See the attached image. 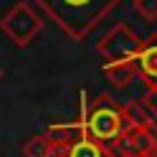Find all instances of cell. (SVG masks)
Masks as SVG:
<instances>
[{
	"mask_svg": "<svg viewBox=\"0 0 157 157\" xmlns=\"http://www.w3.org/2000/svg\"><path fill=\"white\" fill-rule=\"evenodd\" d=\"M69 39L83 42L123 0H32Z\"/></svg>",
	"mask_w": 157,
	"mask_h": 157,
	"instance_id": "cell-1",
	"label": "cell"
},
{
	"mask_svg": "<svg viewBox=\"0 0 157 157\" xmlns=\"http://www.w3.org/2000/svg\"><path fill=\"white\" fill-rule=\"evenodd\" d=\"M86 137L96 140L98 145H105L108 150L118 142V137L125 132V118L123 105L110 93H98L91 103L81 93V115H78Z\"/></svg>",
	"mask_w": 157,
	"mask_h": 157,
	"instance_id": "cell-2",
	"label": "cell"
},
{
	"mask_svg": "<svg viewBox=\"0 0 157 157\" xmlns=\"http://www.w3.org/2000/svg\"><path fill=\"white\" fill-rule=\"evenodd\" d=\"M44 27V20L42 15L27 2V0H20L15 2L0 20V32L15 44V47H27Z\"/></svg>",
	"mask_w": 157,
	"mask_h": 157,
	"instance_id": "cell-3",
	"label": "cell"
},
{
	"mask_svg": "<svg viewBox=\"0 0 157 157\" xmlns=\"http://www.w3.org/2000/svg\"><path fill=\"white\" fill-rule=\"evenodd\" d=\"M140 47H142V39H140L125 22H115V25L96 42V52L103 56L105 64L135 61Z\"/></svg>",
	"mask_w": 157,
	"mask_h": 157,
	"instance_id": "cell-4",
	"label": "cell"
},
{
	"mask_svg": "<svg viewBox=\"0 0 157 157\" xmlns=\"http://www.w3.org/2000/svg\"><path fill=\"white\" fill-rule=\"evenodd\" d=\"M110 152L128 157H157V123L150 128H128Z\"/></svg>",
	"mask_w": 157,
	"mask_h": 157,
	"instance_id": "cell-5",
	"label": "cell"
},
{
	"mask_svg": "<svg viewBox=\"0 0 157 157\" xmlns=\"http://www.w3.org/2000/svg\"><path fill=\"white\" fill-rule=\"evenodd\" d=\"M135 71L147 88H157V32L142 39V47L135 56Z\"/></svg>",
	"mask_w": 157,
	"mask_h": 157,
	"instance_id": "cell-6",
	"label": "cell"
},
{
	"mask_svg": "<svg viewBox=\"0 0 157 157\" xmlns=\"http://www.w3.org/2000/svg\"><path fill=\"white\" fill-rule=\"evenodd\" d=\"M44 137L49 140L52 147H71L76 140L86 137V132H83L81 120L76 118V120H71V123H52V125L47 128Z\"/></svg>",
	"mask_w": 157,
	"mask_h": 157,
	"instance_id": "cell-7",
	"label": "cell"
},
{
	"mask_svg": "<svg viewBox=\"0 0 157 157\" xmlns=\"http://www.w3.org/2000/svg\"><path fill=\"white\" fill-rule=\"evenodd\" d=\"M103 74L105 78L115 86V88H125L132 83V78H137L135 64L132 61H115V64H103Z\"/></svg>",
	"mask_w": 157,
	"mask_h": 157,
	"instance_id": "cell-8",
	"label": "cell"
},
{
	"mask_svg": "<svg viewBox=\"0 0 157 157\" xmlns=\"http://www.w3.org/2000/svg\"><path fill=\"white\" fill-rule=\"evenodd\" d=\"M66 157H113V152L91 137H81L71 147H66Z\"/></svg>",
	"mask_w": 157,
	"mask_h": 157,
	"instance_id": "cell-9",
	"label": "cell"
},
{
	"mask_svg": "<svg viewBox=\"0 0 157 157\" xmlns=\"http://www.w3.org/2000/svg\"><path fill=\"white\" fill-rule=\"evenodd\" d=\"M123 118H125V130H128V128H150L152 123H157V120H152L150 113L140 105V101L125 103V105H123Z\"/></svg>",
	"mask_w": 157,
	"mask_h": 157,
	"instance_id": "cell-10",
	"label": "cell"
},
{
	"mask_svg": "<svg viewBox=\"0 0 157 157\" xmlns=\"http://www.w3.org/2000/svg\"><path fill=\"white\" fill-rule=\"evenodd\" d=\"M49 155H52V145L44 135H32L22 145V157H49Z\"/></svg>",
	"mask_w": 157,
	"mask_h": 157,
	"instance_id": "cell-11",
	"label": "cell"
},
{
	"mask_svg": "<svg viewBox=\"0 0 157 157\" xmlns=\"http://www.w3.org/2000/svg\"><path fill=\"white\" fill-rule=\"evenodd\" d=\"M132 7L145 22L157 20V0H132Z\"/></svg>",
	"mask_w": 157,
	"mask_h": 157,
	"instance_id": "cell-12",
	"label": "cell"
},
{
	"mask_svg": "<svg viewBox=\"0 0 157 157\" xmlns=\"http://www.w3.org/2000/svg\"><path fill=\"white\" fill-rule=\"evenodd\" d=\"M140 105L150 113L152 120H157V88H147L145 96H142V101H140Z\"/></svg>",
	"mask_w": 157,
	"mask_h": 157,
	"instance_id": "cell-13",
	"label": "cell"
},
{
	"mask_svg": "<svg viewBox=\"0 0 157 157\" xmlns=\"http://www.w3.org/2000/svg\"><path fill=\"white\" fill-rule=\"evenodd\" d=\"M0 81H2V66H0Z\"/></svg>",
	"mask_w": 157,
	"mask_h": 157,
	"instance_id": "cell-14",
	"label": "cell"
}]
</instances>
